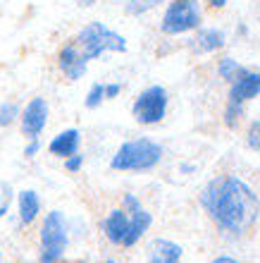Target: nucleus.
Instances as JSON below:
<instances>
[{
	"mask_svg": "<svg viewBox=\"0 0 260 263\" xmlns=\"http://www.w3.org/2000/svg\"><path fill=\"white\" fill-rule=\"evenodd\" d=\"M201 206L217 230L232 237L251 232L260 213L255 192L236 175H219L208 182L201 194Z\"/></svg>",
	"mask_w": 260,
	"mask_h": 263,
	"instance_id": "f257e3e1",
	"label": "nucleus"
},
{
	"mask_svg": "<svg viewBox=\"0 0 260 263\" xmlns=\"http://www.w3.org/2000/svg\"><path fill=\"white\" fill-rule=\"evenodd\" d=\"M160 160H163V146L148 137H136L117 148L110 160V167L117 173H148Z\"/></svg>",
	"mask_w": 260,
	"mask_h": 263,
	"instance_id": "f03ea898",
	"label": "nucleus"
},
{
	"mask_svg": "<svg viewBox=\"0 0 260 263\" xmlns=\"http://www.w3.org/2000/svg\"><path fill=\"white\" fill-rule=\"evenodd\" d=\"M72 41L89 63L103 58L105 53H127V39L117 34L115 29L105 27L103 22H89L72 36Z\"/></svg>",
	"mask_w": 260,
	"mask_h": 263,
	"instance_id": "7ed1b4c3",
	"label": "nucleus"
},
{
	"mask_svg": "<svg viewBox=\"0 0 260 263\" xmlns=\"http://www.w3.org/2000/svg\"><path fill=\"white\" fill-rule=\"evenodd\" d=\"M203 24L201 0H170L160 20V31L165 36H182Z\"/></svg>",
	"mask_w": 260,
	"mask_h": 263,
	"instance_id": "20e7f679",
	"label": "nucleus"
},
{
	"mask_svg": "<svg viewBox=\"0 0 260 263\" xmlns=\"http://www.w3.org/2000/svg\"><path fill=\"white\" fill-rule=\"evenodd\" d=\"M167 105H170V93L165 86L160 84H153V86H146L131 103V115L138 125L151 127L163 122L165 115H167Z\"/></svg>",
	"mask_w": 260,
	"mask_h": 263,
	"instance_id": "39448f33",
	"label": "nucleus"
},
{
	"mask_svg": "<svg viewBox=\"0 0 260 263\" xmlns=\"http://www.w3.org/2000/svg\"><path fill=\"white\" fill-rule=\"evenodd\" d=\"M69 244L67 222L60 211H50L41 228V256L38 263H57L65 256V249Z\"/></svg>",
	"mask_w": 260,
	"mask_h": 263,
	"instance_id": "423d86ee",
	"label": "nucleus"
},
{
	"mask_svg": "<svg viewBox=\"0 0 260 263\" xmlns=\"http://www.w3.org/2000/svg\"><path fill=\"white\" fill-rule=\"evenodd\" d=\"M55 65L60 69V74L67 79V82H79L84 79L86 69H89V60L82 55V50L76 48V43L72 39L62 43L57 53H55Z\"/></svg>",
	"mask_w": 260,
	"mask_h": 263,
	"instance_id": "0eeeda50",
	"label": "nucleus"
},
{
	"mask_svg": "<svg viewBox=\"0 0 260 263\" xmlns=\"http://www.w3.org/2000/svg\"><path fill=\"white\" fill-rule=\"evenodd\" d=\"M48 115H50L48 101L43 96H34L27 105H24V110L19 112L22 134L27 139H38L41 132L46 129V125H48Z\"/></svg>",
	"mask_w": 260,
	"mask_h": 263,
	"instance_id": "6e6552de",
	"label": "nucleus"
},
{
	"mask_svg": "<svg viewBox=\"0 0 260 263\" xmlns=\"http://www.w3.org/2000/svg\"><path fill=\"white\" fill-rule=\"evenodd\" d=\"M122 208L129 213V235L124 239V249H131V247L148 232V228L153 225V215L141 206V201H138L134 194H124Z\"/></svg>",
	"mask_w": 260,
	"mask_h": 263,
	"instance_id": "1a4fd4ad",
	"label": "nucleus"
},
{
	"mask_svg": "<svg viewBox=\"0 0 260 263\" xmlns=\"http://www.w3.org/2000/svg\"><path fill=\"white\" fill-rule=\"evenodd\" d=\"M260 96V69H244L229 86V103H248L251 98Z\"/></svg>",
	"mask_w": 260,
	"mask_h": 263,
	"instance_id": "9d476101",
	"label": "nucleus"
},
{
	"mask_svg": "<svg viewBox=\"0 0 260 263\" xmlns=\"http://www.w3.org/2000/svg\"><path fill=\"white\" fill-rule=\"evenodd\" d=\"M103 235L108 237L110 244L115 247H124V239L129 235V213L124 208H115L105 215L103 220Z\"/></svg>",
	"mask_w": 260,
	"mask_h": 263,
	"instance_id": "9b49d317",
	"label": "nucleus"
},
{
	"mask_svg": "<svg viewBox=\"0 0 260 263\" xmlns=\"http://www.w3.org/2000/svg\"><path fill=\"white\" fill-rule=\"evenodd\" d=\"M182 256H184L182 244L172 242V239L157 237L148 247V263H182Z\"/></svg>",
	"mask_w": 260,
	"mask_h": 263,
	"instance_id": "f8f14e48",
	"label": "nucleus"
},
{
	"mask_svg": "<svg viewBox=\"0 0 260 263\" xmlns=\"http://www.w3.org/2000/svg\"><path fill=\"white\" fill-rule=\"evenodd\" d=\"M79 144H82V132L72 127V129H65L57 137H53V141L48 144V151L57 158H67V156L79 151Z\"/></svg>",
	"mask_w": 260,
	"mask_h": 263,
	"instance_id": "ddd939ff",
	"label": "nucleus"
},
{
	"mask_svg": "<svg viewBox=\"0 0 260 263\" xmlns=\"http://www.w3.org/2000/svg\"><path fill=\"white\" fill-rule=\"evenodd\" d=\"M198 34L193 39V50L196 53H215V50L225 48V41L227 36L225 31H219V29H196Z\"/></svg>",
	"mask_w": 260,
	"mask_h": 263,
	"instance_id": "4468645a",
	"label": "nucleus"
},
{
	"mask_svg": "<svg viewBox=\"0 0 260 263\" xmlns=\"http://www.w3.org/2000/svg\"><path fill=\"white\" fill-rule=\"evenodd\" d=\"M17 203H19L22 225H31V222L38 218V213H41V199H38V194H36L34 189H24V192H19Z\"/></svg>",
	"mask_w": 260,
	"mask_h": 263,
	"instance_id": "2eb2a0df",
	"label": "nucleus"
},
{
	"mask_svg": "<svg viewBox=\"0 0 260 263\" xmlns=\"http://www.w3.org/2000/svg\"><path fill=\"white\" fill-rule=\"evenodd\" d=\"M165 0H127L124 3V14L127 17H144V14H148L151 10H155V7H160Z\"/></svg>",
	"mask_w": 260,
	"mask_h": 263,
	"instance_id": "dca6fc26",
	"label": "nucleus"
},
{
	"mask_svg": "<svg viewBox=\"0 0 260 263\" xmlns=\"http://www.w3.org/2000/svg\"><path fill=\"white\" fill-rule=\"evenodd\" d=\"M246 67H241L234 58H219V63H217V74H219V79H225V82H229L232 84L236 77L241 74Z\"/></svg>",
	"mask_w": 260,
	"mask_h": 263,
	"instance_id": "f3484780",
	"label": "nucleus"
},
{
	"mask_svg": "<svg viewBox=\"0 0 260 263\" xmlns=\"http://www.w3.org/2000/svg\"><path fill=\"white\" fill-rule=\"evenodd\" d=\"M19 103H14V101H5V103H0V127H10L14 125L17 120H19Z\"/></svg>",
	"mask_w": 260,
	"mask_h": 263,
	"instance_id": "a211bd4d",
	"label": "nucleus"
},
{
	"mask_svg": "<svg viewBox=\"0 0 260 263\" xmlns=\"http://www.w3.org/2000/svg\"><path fill=\"white\" fill-rule=\"evenodd\" d=\"M241 122H244V105L229 103V101H227V105H225V125L229 127V129H239Z\"/></svg>",
	"mask_w": 260,
	"mask_h": 263,
	"instance_id": "6ab92c4d",
	"label": "nucleus"
},
{
	"mask_svg": "<svg viewBox=\"0 0 260 263\" xmlns=\"http://www.w3.org/2000/svg\"><path fill=\"white\" fill-rule=\"evenodd\" d=\"M103 101H105V84H101V82L91 84L89 93L84 98V105H86L89 110H96L98 105H103Z\"/></svg>",
	"mask_w": 260,
	"mask_h": 263,
	"instance_id": "aec40b11",
	"label": "nucleus"
},
{
	"mask_svg": "<svg viewBox=\"0 0 260 263\" xmlns=\"http://www.w3.org/2000/svg\"><path fill=\"white\" fill-rule=\"evenodd\" d=\"M246 146L251 151H260V120L251 122L246 129Z\"/></svg>",
	"mask_w": 260,
	"mask_h": 263,
	"instance_id": "412c9836",
	"label": "nucleus"
},
{
	"mask_svg": "<svg viewBox=\"0 0 260 263\" xmlns=\"http://www.w3.org/2000/svg\"><path fill=\"white\" fill-rule=\"evenodd\" d=\"M82 165H84V156L79 151L65 158V170H67V173H79V170H82Z\"/></svg>",
	"mask_w": 260,
	"mask_h": 263,
	"instance_id": "4be33fe9",
	"label": "nucleus"
},
{
	"mask_svg": "<svg viewBox=\"0 0 260 263\" xmlns=\"http://www.w3.org/2000/svg\"><path fill=\"white\" fill-rule=\"evenodd\" d=\"M119 93H122V84H117V82L105 84V101H112V98H117Z\"/></svg>",
	"mask_w": 260,
	"mask_h": 263,
	"instance_id": "5701e85b",
	"label": "nucleus"
},
{
	"mask_svg": "<svg viewBox=\"0 0 260 263\" xmlns=\"http://www.w3.org/2000/svg\"><path fill=\"white\" fill-rule=\"evenodd\" d=\"M38 151H41V141H38V139H29L27 148H24V156H27V158H34Z\"/></svg>",
	"mask_w": 260,
	"mask_h": 263,
	"instance_id": "b1692460",
	"label": "nucleus"
},
{
	"mask_svg": "<svg viewBox=\"0 0 260 263\" xmlns=\"http://www.w3.org/2000/svg\"><path fill=\"white\" fill-rule=\"evenodd\" d=\"M206 7L210 12H219V10L227 7V0H206Z\"/></svg>",
	"mask_w": 260,
	"mask_h": 263,
	"instance_id": "393cba45",
	"label": "nucleus"
},
{
	"mask_svg": "<svg viewBox=\"0 0 260 263\" xmlns=\"http://www.w3.org/2000/svg\"><path fill=\"white\" fill-rule=\"evenodd\" d=\"M7 208H10V196H7V194L5 196L0 194V218L7 213Z\"/></svg>",
	"mask_w": 260,
	"mask_h": 263,
	"instance_id": "a878e982",
	"label": "nucleus"
},
{
	"mask_svg": "<svg viewBox=\"0 0 260 263\" xmlns=\"http://www.w3.org/2000/svg\"><path fill=\"white\" fill-rule=\"evenodd\" d=\"M210 263H239L236 258H232V256H217V258H212Z\"/></svg>",
	"mask_w": 260,
	"mask_h": 263,
	"instance_id": "bb28decb",
	"label": "nucleus"
},
{
	"mask_svg": "<svg viewBox=\"0 0 260 263\" xmlns=\"http://www.w3.org/2000/svg\"><path fill=\"white\" fill-rule=\"evenodd\" d=\"M101 0H76V5L79 7H93V5H98Z\"/></svg>",
	"mask_w": 260,
	"mask_h": 263,
	"instance_id": "cd10ccee",
	"label": "nucleus"
},
{
	"mask_svg": "<svg viewBox=\"0 0 260 263\" xmlns=\"http://www.w3.org/2000/svg\"><path fill=\"white\" fill-rule=\"evenodd\" d=\"M182 173H193V165H189V163H186V165H182Z\"/></svg>",
	"mask_w": 260,
	"mask_h": 263,
	"instance_id": "c85d7f7f",
	"label": "nucleus"
},
{
	"mask_svg": "<svg viewBox=\"0 0 260 263\" xmlns=\"http://www.w3.org/2000/svg\"><path fill=\"white\" fill-rule=\"evenodd\" d=\"M103 263H117V261H112V258H108V261H103Z\"/></svg>",
	"mask_w": 260,
	"mask_h": 263,
	"instance_id": "c756f323",
	"label": "nucleus"
},
{
	"mask_svg": "<svg viewBox=\"0 0 260 263\" xmlns=\"http://www.w3.org/2000/svg\"><path fill=\"white\" fill-rule=\"evenodd\" d=\"M0 263H3V254H0Z\"/></svg>",
	"mask_w": 260,
	"mask_h": 263,
	"instance_id": "7c9ffc66",
	"label": "nucleus"
}]
</instances>
